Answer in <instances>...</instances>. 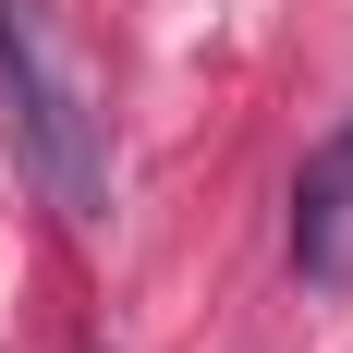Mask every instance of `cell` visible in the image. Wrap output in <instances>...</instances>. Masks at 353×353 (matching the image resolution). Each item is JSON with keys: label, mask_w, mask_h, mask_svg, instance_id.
Segmentation results:
<instances>
[{"label": "cell", "mask_w": 353, "mask_h": 353, "mask_svg": "<svg viewBox=\"0 0 353 353\" xmlns=\"http://www.w3.org/2000/svg\"><path fill=\"white\" fill-rule=\"evenodd\" d=\"M0 122L61 219H110V73L61 0H0Z\"/></svg>", "instance_id": "1"}, {"label": "cell", "mask_w": 353, "mask_h": 353, "mask_svg": "<svg viewBox=\"0 0 353 353\" xmlns=\"http://www.w3.org/2000/svg\"><path fill=\"white\" fill-rule=\"evenodd\" d=\"M292 268L317 292L353 281V110L305 146V171H292Z\"/></svg>", "instance_id": "2"}]
</instances>
